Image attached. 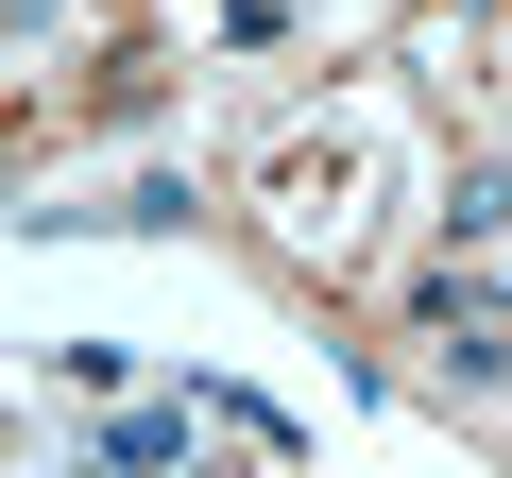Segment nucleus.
I'll list each match as a JSON object with an SVG mask.
<instances>
[{"label":"nucleus","mask_w":512,"mask_h":478,"mask_svg":"<svg viewBox=\"0 0 512 478\" xmlns=\"http://www.w3.org/2000/svg\"><path fill=\"white\" fill-rule=\"evenodd\" d=\"M274 239L342 274L359 239H376V137H291L274 154Z\"/></svg>","instance_id":"1"},{"label":"nucleus","mask_w":512,"mask_h":478,"mask_svg":"<svg viewBox=\"0 0 512 478\" xmlns=\"http://www.w3.org/2000/svg\"><path fill=\"white\" fill-rule=\"evenodd\" d=\"M444 239H512V171H461L444 188Z\"/></svg>","instance_id":"2"}]
</instances>
